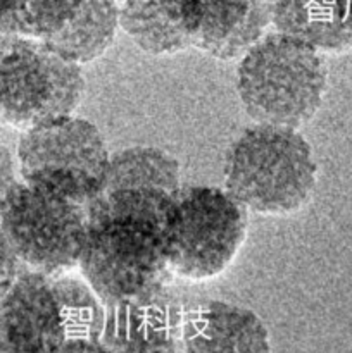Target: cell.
Listing matches in <instances>:
<instances>
[{
  "mask_svg": "<svg viewBox=\"0 0 352 353\" xmlns=\"http://www.w3.org/2000/svg\"><path fill=\"white\" fill-rule=\"evenodd\" d=\"M78 268L106 307L154 295L175 278L161 223L141 216L88 219Z\"/></svg>",
  "mask_w": 352,
  "mask_h": 353,
  "instance_id": "277c9868",
  "label": "cell"
},
{
  "mask_svg": "<svg viewBox=\"0 0 352 353\" xmlns=\"http://www.w3.org/2000/svg\"><path fill=\"white\" fill-rule=\"evenodd\" d=\"M19 34L10 26V0H0V55Z\"/></svg>",
  "mask_w": 352,
  "mask_h": 353,
  "instance_id": "e0dca14e",
  "label": "cell"
},
{
  "mask_svg": "<svg viewBox=\"0 0 352 353\" xmlns=\"http://www.w3.org/2000/svg\"><path fill=\"white\" fill-rule=\"evenodd\" d=\"M86 228L85 205L21 179L0 212V230L24 268L45 276L78 268Z\"/></svg>",
  "mask_w": 352,
  "mask_h": 353,
  "instance_id": "52a82bcc",
  "label": "cell"
},
{
  "mask_svg": "<svg viewBox=\"0 0 352 353\" xmlns=\"http://www.w3.org/2000/svg\"><path fill=\"white\" fill-rule=\"evenodd\" d=\"M316 183L313 148L295 128L255 123L224 159V190L251 214L299 212L313 199Z\"/></svg>",
  "mask_w": 352,
  "mask_h": 353,
  "instance_id": "7a4b0ae2",
  "label": "cell"
},
{
  "mask_svg": "<svg viewBox=\"0 0 352 353\" xmlns=\"http://www.w3.org/2000/svg\"><path fill=\"white\" fill-rule=\"evenodd\" d=\"M12 28L78 64L99 59L119 28L117 0H16Z\"/></svg>",
  "mask_w": 352,
  "mask_h": 353,
  "instance_id": "9c48e42d",
  "label": "cell"
},
{
  "mask_svg": "<svg viewBox=\"0 0 352 353\" xmlns=\"http://www.w3.org/2000/svg\"><path fill=\"white\" fill-rule=\"evenodd\" d=\"M19 181V168H17L16 150L0 140V212L9 196L10 190Z\"/></svg>",
  "mask_w": 352,
  "mask_h": 353,
  "instance_id": "2e32d148",
  "label": "cell"
},
{
  "mask_svg": "<svg viewBox=\"0 0 352 353\" xmlns=\"http://www.w3.org/2000/svg\"><path fill=\"white\" fill-rule=\"evenodd\" d=\"M161 228L173 276L207 281L223 274L240 252L248 210L226 190L188 186L173 199Z\"/></svg>",
  "mask_w": 352,
  "mask_h": 353,
  "instance_id": "5b68a950",
  "label": "cell"
},
{
  "mask_svg": "<svg viewBox=\"0 0 352 353\" xmlns=\"http://www.w3.org/2000/svg\"><path fill=\"white\" fill-rule=\"evenodd\" d=\"M119 28L150 55L178 54L192 47L176 0H117Z\"/></svg>",
  "mask_w": 352,
  "mask_h": 353,
  "instance_id": "9a60e30c",
  "label": "cell"
},
{
  "mask_svg": "<svg viewBox=\"0 0 352 353\" xmlns=\"http://www.w3.org/2000/svg\"><path fill=\"white\" fill-rule=\"evenodd\" d=\"M192 47L219 61L240 59L271 24V0H176Z\"/></svg>",
  "mask_w": 352,
  "mask_h": 353,
  "instance_id": "8fae6325",
  "label": "cell"
},
{
  "mask_svg": "<svg viewBox=\"0 0 352 353\" xmlns=\"http://www.w3.org/2000/svg\"><path fill=\"white\" fill-rule=\"evenodd\" d=\"M66 353H109V352H107L100 343H95V345H88V347L71 348V350H68Z\"/></svg>",
  "mask_w": 352,
  "mask_h": 353,
  "instance_id": "ac0fdd59",
  "label": "cell"
},
{
  "mask_svg": "<svg viewBox=\"0 0 352 353\" xmlns=\"http://www.w3.org/2000/svg\"><path fill=\"white\" fill-rule=\"evenodd\" d=\"M106 305L83 278L26 271L0 299V353H66L100 343Z\"/></svg>",
  "mask_w": 352,
  "mask_h": 353,
  "instance_id": "6da1fadb",
  "label": "cell"
},
{
  "mask_svg": "<svg viewBox=\"0 0 352 353\" xmlns=\"http://www.w3.org/2000/svg\"><path fill=\"white\" fill-rule=\"evenodd\" d=\"M183 312L169 288L106 307L100 345L109 353H178Z\"/></svg>",
  "mask_w": 352,
  "mask_h": 353,
  "instance_id": "7c38bea8",
  "label": "cell"
},
{
  "mask_svg": "<svg viewBox=\"0 0 352 353\" xmlns=\"http://www.w3.org/2000/svg\"><path fill=\"white\" fill-rule=\"evenodd\" d=\"M271 24L321 54L352 48V0H271Z\"/></svg>",
  "mask_w": 352,
  "mask_h": 353,
  "instance_id": "5bb4252c",
  "label": "cell"
},
{
  "mask_svg": "<svg viewBox=\"0 0 352 353\" xmlns=\"http://www.w3.org/2000/svg\"><path fill=\"white\" fill-rule=\"evenodd\" d=\"M179 353H273L261 317L251 309L221 302L185 305Z\"/></svg>",
  "mask_w": 352,
  "mask_h": 353,
  "instance_id": "4fadbf2b",
  "label": "cell"
},
{
  "mask_svg": "<svg viewBox=\"0 0 352 353\" xmlns=\"http://www.w3.org/2000/svg\"><path fill=\"white\" fill-rule=\"evenodd\" d=\"M109 157L99 128L72 114L23 131L16 145L21 181L85 207L99 192Z\"/></svg>",
  "mask_w": 352,
  "mask_h": 353,
  "instance_id": "8992f818",
  "label": "cell"
},
{
  "mask_svg": "<svg viewBox=\"0 0 352 353\" xmlns=\"http://www.w3.org/2000/svg\"><path fill=\"white\" fill-rule=\"evenodd\" d=\"M179 162L159 147L137 145L109 157L102 183L86 205L88 219L100 216H141L162 224L182 190Z\"/></svg>",
  "mask_w": 352,
  "mask_h": 353,
  "instance_id": "30bf717a",
  "label": "cell"
},
{
  "mask_svg": "<svg viewBox=\"0 0 352 353\" xmlns=\"http://www.w3.org/2000/svg\"><path fill=\"white\" fill-rule=\"evenodd\" d=\"M326 86L324 54L276 30L255 41L237 68V93L257 124L299 130L317 114Z\"/></svg>",
  "mask_w": 352,
  "mask_h": 353,
  "instance_id": "3957f363",
  "label": "cell"
},
{
  "mask_svg": "<svg viewBox=\"0 0 352 353\" xmlns=\"http://www.w3.org/2000/svg\"><path fill=\"white\" fill-rule=\"evenodd\" d=\"M85 95L81 64L35 38L17 37L0 55V123L26 131L71 116Z\"/></svg>",
  "mask_w": 352,
  "mask_h": 353,
  "instance_id": "ba28073f",
  "label": "cell"
}]
</instances>
